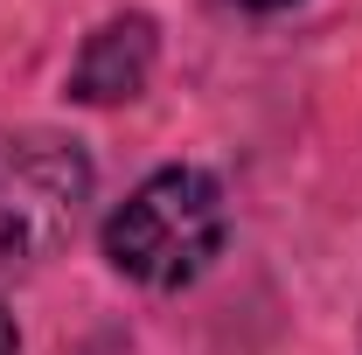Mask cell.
<instances>
[{"instance_id":"4","label":"cell","mask_w":362,"mask_h":355,"mask_svg":"<svg viewBox=\"0 0 362 355\" xmlns=\"http://www.w3.org/2000/svg\"><path fill=\"white\" fill-rule=\"evenodd\" d=\"M14 349H21V334H14V313L0 307V355H14Z\"/></svg>"},{"instance_id":"5","label":"cell","mask_w":362,"mask_h":355,"mask_svg":"<svg viewBox=\"0 0 362 355\" xmlns=\"http://www.w3.org/2000/svg\"><path fill=\"white\" fill-rule=\"evenodd\" d=\"M244 7H258V14H272V7H293V0H244Z\"/></svg>"},{"instance_id":"2","label":"cell","mask_w":362,"mask_h":355,"mask_svg":"<svg viewBox=\"0 0 362 355\" xmlns=\"http://www.w3.org/2000/svg\"><path fill=\"white\" fill-rule=\"evenodd\" d=\"M90 202V161L77 139H7L0 153V286L49 265Z\"/></svg>"},{"instance_id":"3","label":"cell","mask_w":362,"mask_h":355,"mask_svg":"<svg viewBox=\"0 0 362 355\" xmlns=\"http://www.w3.org/2000/svg\"><path fill=\"white\" fill-rule=\"evenodd\" d=\"M153 56H160V28L146 14H112L105 28H90L77 63H70V98L84 105H119L139 98L153 77Z\"/></svg>"},{"instance_id":"1","label":"cell","mask_w":362,"mask_h":355,"mask_svg":"<svg viewBox=\"0 0 362 355\" xmlns=\"http://www.w3.org/2000/svg\"><path fill=\"white\" fill-rule=\"evenodd\" d=\"M223 237H230V209H223L216 175H202V168H160V175H146L105 216V258L133 286L175 293V286H195L202 272L216 265Z\"/></svg>"}]
</instances>
